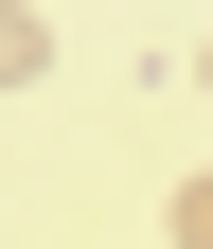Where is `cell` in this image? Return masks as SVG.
<instances>
[{
    "mask_svg": "<svg viewBox=\"0 0 213 249\" xmlns=\"http://www.w3.org/2000/svg\"><path fill=\"white\" fill-rule=\"evenodd\" d=\"M36 53H53V18H18V0H0V89L36 71Z\"/></svg>",
    "mask_w": 213,
    "mask_h": 249,
    "instance_id": "obj_1",
    "label": "cell"
},
{
    "mask_svg": "<svg viewBox=\"0 0 213 249\" xmlns=\"http://www.w3.org/2000/svg\"><path fill=\"white\" fill-rule=\"evenodd\" d=\"M178 249H213V178H178Z\"/></svg>",
    "mask_w": 213,
    "mask_h": 249,
    "instance_id": "obj_2",
    "label": "cell"
},
{
    "mask_svg": "<svg viewBox=\"0 0 213 249\" xmlns=\"http://www.w3.org/2000/svg\"><path fill=\"white\" fill-rule=\"evenodd\" d=\"M196 89H213V36H196Z\"/></svg>",
    "mask_w": 213,
    "mask_h": 249,
    "instance_id": "obj_3",
    "label": "cell"
}]
</instances>
